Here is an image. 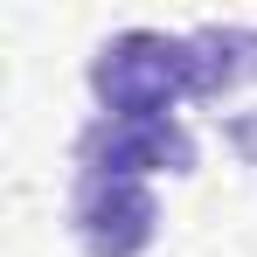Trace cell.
I'll return each instance as SVG.
<instances>
[{
    "label": "cell",
    "mask_w": 257,
    "mask_h": 257,
    "mask_svg": "<svg viewBox=\"0 0 257 257\" xmlns=\"http://www.w3.org/2000/svg\"><path fill=\"white\" fill-rule=\"evenodd\" d=\"M90 97H97V118H174L188 97H202L195 35L118 28L90 56Z\"/></svg>",
    "instance_id": "1"
},
{
    "label": "cell",
    "mask_w": 257,
    "mask_h": 257,
    "mask_svg": "<svg viewBox=\"0 0 257 257\" xmlns=\"http://www.w3.org/2000/svg\"><path fill=\"white\" fill-rule=\"evenodd\" d=\"M63 229L84 257H146L160 236V202L153 181H118V174H77Z\"/></svg>",
    "instance_id": "2"
},
{
    "label": "cell",
    "mask_w": 257,
    "mask_h": 257,
    "mask_svg": "<svg viewBox=\"0 0 257 257\" xmlns=\"http://www.w3.org/2000/svg\"><path fill=\"white\" fill-rule=\"evenodd\" d=\"M77 174H118V181H153V174H195L202 146L181 118H90L77 132Z\"/></svg>",
    "instance_id": "3"
}]
</instances>
